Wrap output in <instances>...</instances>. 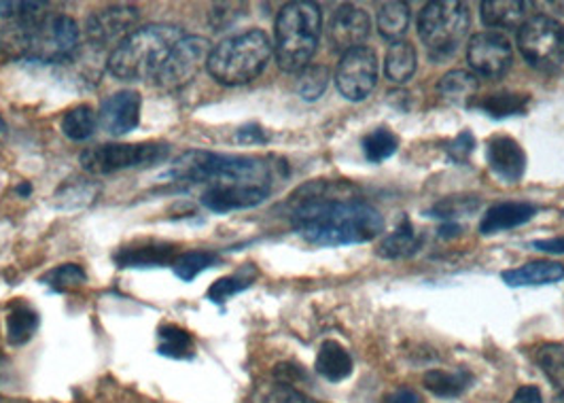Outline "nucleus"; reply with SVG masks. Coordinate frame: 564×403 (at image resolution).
Instances as JSON below:
<instances>
[{
	"label": "nucleus",
	"instance_id": "f257e3e1",
	"mask_svg": "<svg viewBox=\"0 0 564 403\" xmlns=\"http://www.w3.org/2000/svg\"><path fill=\"white\" fill-rule=\"evenodd\" d=\"M291 226L316 247L364 244L384 231L380 210L350 185L314 181L293 196Z\"/></svg>",
	"mask_w": 564,
	"mask_h": 403
},
{
	"label": "nucleus",
	"instance_id": "f03ea898",
	"mask_svg": "<svg viewBox=\"0 0 564 403\" xmlns=\"http://www.w3.org/2000/svg\"><path fill=\"white\" fill-rule=\"evenodd\" d=\"M282 164L253 155H226L213 151H189L181 155L166 176L204 189H274Z\"/></svg>",
	"mask_w": 564,
	"mask_h": 403
},
{
	"label": "nucleus",
	"instance_id": "7ed1b4c3",
	"mask_svg": "<svg viewBox=\"0 0 564 403\" xmlns=\"http://www.w3.org/2000/svg\"><path fill=\"white\" fill-rule=\"evenodd\" d=\"M185 34L176 26L151 24L123 39L107 59L109 70L119 81L155 79L160 68Z\"/></svg>",
	"mask_w": 564,
	"mask_h": 403
},
{
	"label": "nucleus",
	"instance_id": "20e7f679",
	"mask_svg": "<svg viewBox=\"0 0 564 403\" xmlns=\"http://www.w3.org/2000/svg\"><path fill=\"white\" fill-rule=\"evenodd\" d=\"M323 13L316 2L295 0L284 4L274 29V56L284 73H297L316 54Z\"/></svg>",
	"mask_w": 564,
	"mask_h": 403
},
{
	"label": "nucleus",
	"instance_id": "39448f33",
	"mask_svg": "<svg viewBox=\"0 0 564 403\" xmlns=\"http://www.w3.org/2000/svg\"><path fill=\"white\" fill-rule=\"evenodd\" d=\"M272 54L274 45L263 30H247L215 45L206 68L217 84L245 86L265 70Z\"/></svg>",
	"mask_w": 564,
	"mask_h": 403
},
{
	"label": "nucleus",
	"instance_id": "423d86ee",
	"mask_svg": "<svg viewBox=\"0 0 564 403\" xmlns=\"http://www.w3.org/2000/svg\"><path fill=\"white\" fill-rule=\"evenodd\" d=\"M471 24L465 2L440 0L424 4L419 15V36L433 59L451 58Z\"/></svg>",
	"mask_w": 564,
	"mask_h": 403
},
{
	"label": "nucleus",
	"instance_id": "0eeeda50",
	"mask_svg": "<svg viewBox=\"0 0 564 403\" xmlns=\"http://www.w3.org/2000/svg\"><path fill=\"white\" fill-rule=\"evenodd\" d=\"M79 26L64 13H47L30 32V62H70L79 50Z\"/></svg>",
	"mask_w": 564,
	"mask_h": 403
},
{
	"label": "nucleus",
	"instance_id": "6e6552de",
	"mask_svg": "<svg viewBox=\"0 0 564 403\" xmlns=\"http://www.w3.org/2000/svg\"><path fill=\"white\" fill-rule=\"evenodd\" d=\"M518 50L539 70L564 66V26L550 15H535L518 29Z\"/></svg>",
	"mask_w": 564,
	"mask_h": 403
},
{
	"label": "nucleus",
	"instance_id": "1a4fd4ad",
	"mask_svg": "<svg viewBox=\"0 0 564 403\" xmlns=\"http://www.w3.org/2000/svg\"><path fill=\"white\" fill-rule=\"evenodd\" d=\"M169 146L158 143L102 144L82 153V166L89 174H113L166 160Z\"/></svg>",
	"mask_w": 564,
	"mask_h": 403
},
{
	"label": "nucleus",
	"instance_id": "9d476101",
	"mask_svg": "<svg viewBox=\"0 0 564 403\" xmlns=\"http://www.w3.org/2000/svg\"><path fill=\"white\" fill-rule=\"evenodd\" d=\"M213 45L208 39L204 36H183L174 50L170 52L169 58L164 62V66L158 73V86L166 91H178L185 86H189L199 70L204 66H208Z\"/></svg>",
	"mask_w": 564,
	"mask_h": 403
},
{
	"label": "nucleus",
	"instance_id": "9b49d317",
	"mask_svg": "<svg viewBox=\"0 0 564 403\" xmlns=\"http://www.w3.org/2000/svg\"><path fill=\"white\" fill-rule=\"evenodd\" d=\"M378 54L364 45L341 56L336 70V86L346 100L361 102L378 84Z\"/></svg>",
	"mask_w": 564,
	"mask_h": 403
},
{
	"label": "nucleus",
	"instance_id": "f8f14e48",
	"mask_svg": "<svg viewBox=\"0 0 564 403\" xmlns=\"http://www.w3.org/2000/svg\"><path fill=\"white\" fill-rule=\"evenodd\" d=\"M139 22V11L128 4H113L96 11L85 26V34L94 47H117L123 39H128Z\"/></svg>",
	"mask_w": 564,
	"mask_h": 403
},
{
	"label": "nucleus",
	"instance_id": "ddd939ff",
	"mask_svg": "<svg viewBox=\"0 0 564 403\" xmlns=\"http://www.w3.org/2000/svg\"><path fill=\"white\" fill-rule=\"evenodd\" d=\"M467 59L476 75L499 79L503 77L513 62V52L508 39L501 32H480L471 36L467 45Z\"/></svg>",
	"mask_w": 564,
	"mask_h": 403
},
{
	"label": "nucleus",
	"instance_id": "4468645a",
	"mask_svg": "<svg viewBox=\"0 0 564 403\" xmlns=\"http://www.w3.org/2000/svg\"><path fill=\"white\" fill-rule=\"evenodd\" d=\"M141 94L134 89H121L102 100L98 121L111 137L132 132L141 121Z\"/></svg>",
	"mask_w": 564,
	"mask_h": 403
},
{
	"label": "nucleus",
	"instance_id": "2eb2a0df",
	"mask_svg": "<svg viewBox=\"0 0 564 403\" xmlns=\"http://www.w3.org/2000/svg\"><path fill=\"white\" fill-rule=\"evenodd\" d=\"M371 32V22L364 9L355 4H341L329 22V43L336 52H352L364 47Z\"/></svg>",
	"mask_w": 564,
	"mask_h": 403
},
{
	"label": "nucleus",
	"instance_id": "dca6fc26",
	"mask_svg": "<svg viewBox=\"0 0 564 403\" xmlns=\"http://www.w3.org/2000/svg\"><path fill=\"white\" fill-rule=\"evenodd\" d=\"M486 160L492 174L506 183H518L527 171V153L511 137H495L486 149Z\"/></svg>",
	"mask_w": 564,
	"mask_h": 403
},
{
	"label": "nucleus",
	"instance_id": "f3484780",
	"mask_svg": "<svg viewBox=\"0 0 564 403\" xmlns=\"http://www.w3.org/2000/svg\"><path fill=\"white\" fill-rule=\"evenodd\" d=\"M535 215L536 206L531 202H501V204H495L481 217L480 233L481 236H492V233L513 230V228L524 226L531 219H535Z\"/></svg>",
	"mask_w": 564,
	"mask_h": 403
},
{
	"label": "nucleus",
	"instance_id": "a211bd4d",
	"mask_svg": "<svg viewBox=\"0 0 564 403\" xmlns=\"http://www.w3.org/2000/svg\"><path fill=\"white\" fill-rule=\"evenodd\" d=\"M503 283L509 287H541L554 285L564 279V265L558 261H531L520 268L506 270L501 274Z\"/></svg>",
	"mask_w": 564,
	"mask_h": 403
},
{
	"label": "nucleus",
	"instance_id": "6ab92c4d",
	"mask_svg": "<svg viewBox=\"0 0 564 403\" xmlns=\"http://www.w3.org/2000/svg\"><path fill=\"white\" fill-rule=\"evenodd\" d=\"M531 2L522 0H486L481 2V22L488 29H520L527 22Z\"/></svg>",
	"mask_w": 564,
	"mask_h": 403
},
{
	"label": "nucleus",
	"instance_id": "aec40b11",
	"mask_svg": "<svg viewBox=\"0 0 564 403\" xmlns=\"http://www.w3.org/2000/svg\"><path fill=\"white\" fill-rule=\"evenodd\" d=\"M352 357L350 352L334 340H327L321 346L318 355H316V372L327 378L329 382H341L348 375L352 374Z\"/></svg>",
	"mask_w": 564,
	"mask_h": 403
},
{
	"label": "nucleus",
	"instance_id": "412c9836",
	"mask_svg": "<svg viewBox=\"0 0 564 403\" xmlns=\"http://www.w3.org/2000/svg\"><path fill=\"white\" fill-rule=\"evenodd\" d=\"M478 89H480L478 77L467 70H451L437 84L440 96L456 107H471V100L476 98Z\"/></svg>",
	"mask_w": 564,
	"mask_h": 403
},
{
	"label": "nucleus",
	"instance_id": "4be33fe9",
	"mask_svg": "<svg viewBox=\"0 0 564 403\" xmlns=\"http://www.w3.org/2000/svg\"><path fill=\"white\" fill-rule=\"evenodd\" d=\"M423 240L414 230L410 219H403L401 226L397 228L395 233L387 236L382 240V244L378 247V255L384 260H401V258H410L412 253H416L421 249Z\"/></svg>",
	"mask_w": 564,
	"mask_h": 403
},
{
	"label": "nucleus",
	"instance_id": "5701e85b",
	"mask_svg": "<svg viewBox=\"0 0 564 403\" xmlns=\"http://www.w3.org/2000/svg\"><path fill=\"white\" fill-rule=\"evenodd\" d=\"M426 391H431L437 397H458L463 395L469 384L474 382V375L467 370H429L423 378Z\"/></svg>",
	"mask_w": 564,
	"mask_h": 403
},
{
	"label": "nucleus",
	"instance_id": "b1692460",
	"mask_svg": "<svg viewBox=\"0 0 564 403\" xmlns=\"http://www.w3.org/2000/svg\"><path fill=\"white\" fill-rule=\"evenodd\" d=\"M531 105L529 94H516V91H499L481 98L478 109L492 119H506V117L524 116Z\"/></svg>",
	"mask_w": 564,
	"mask_h": 403
},
{
	"label": "nucleus",
	"instance_id": "393cba45",
	"mask_svg": "<svg viewBox=\"0 0 564 403\" xmlns=\"http://www.w3.org/2000/svg\"><path fill=\"white\" fill-rule=\"evenodd\" d=\"M416 50L405 43V41H395L391 47H389V54H387V62H384V70H387V77L393 81V84H405L414 77L416 73Z\"/></svg>",
	"mask_w": 564,
	"mask_h": 403
},
{
	"label": "nucleus",
	"instance_id": "a878e982",
	"mask_svg": "<svg viewBox=\"0 0 564 403\" xmlns=\"http://www.w3.org/2000/svg\"><path fill=\"white\" fill-rule=\"evenodd\" d=\"M376 24L384 39H391L395 43L397 39H401L410 29V7L399 0L380 4Z\"/></svg>",
	"mask_w": 564,
	"mask_h": 403
},
{
	"label": "nucleus",
	"instance_id": "bb28decb",
	"mask_svg": "<svg viewBox=\"0 0 564 403\" xmlns=\"http://www.w3.org/2000/svg\"><path fill=\"white\" fill-rule=\"evenodd\" d=\"M115 261L121 268H151V265H164L174 261V249L169 244L160 247H137V249H123L115 255Z\"/></svg>",
	"mask_w": 564,
	"mask_h": 403
},
{
	"label": "nucleus",
	"instance_id": "cd10ccee",
	"mask_svg": "<svg viewBox=\"0 0 564 403\" xmlns=\"http://www.w3.org/2000/svg\"><path fill=\"white\" fill-rule=\"evenodd\" d=\"M36 325H39V317H36V313L30 308L29 304H24V302L15 304L9 311V317H7L9 342L15 346L26 345L30 338L34 336Z\"/></svg>",
	"mask_w": 564,
	"mask_h": 403
},
{
	"label": "nucleus",
	"instance_id": "c85d7f7f",
	"mask_svg": "<svg viewBox=\"0 0 564 403\" xmlns=\"http://www.w3.org/2000/svg\"><path fill=\"white\" fill-rule=\"evenodd\" d=\"M257 279V270L251 263H247L245 268H240L238 272L229 274L226 279H219L213 287L208 288V299L213 304H226L229 297H234L236 293L251 287Z\"/></svg>",
	"mask_w": 564,
	"mask_h": 403
},
{
	"label": "nucleus",
	"instance_id": "c756f323",
	"mask_svg": "<svg viewBox=\"0 0 564 403\" xmlns=\"http://www.w3.org/2000/svg\"><path fill=\"white\" fill-rule=\"evenodd\" d=\"M361 146H364L367 162L380 164V162L389 160L391 155H395L397 149H399V137L389 128H376L364 137Z\"/></svg>",
	"mask_w": 564,
	"mask_h": 403
},
{
	"label": "nucleus",
	"instance_id": "7c9ffc66",
	"mask_svg": "<svg viewBox=\"0 0 564 403\" xmlns=\"http://www.w3.org/2000/svg\"><path fill=\"white\" fill-rule=\"evenodd\" d=\"M96 126H98V116L87 105H79V107L70 109L62 119V132L70 141H87L94 134Z\"/></svg>",
	"mask_w": 564,
	"mask_h": 403
},
{
	"label": "nucleus",
	"instance_id": "2f4dec72",
	"mask_svg": "<svg viewBox=\"0 0 564 403\" xmlns=\"http://www.w3.org/2000/svg\"><path fill=\"white\" fill-rule=\"evenodd\" d=\"M217 261H219V255L213 251H187V253L174 258L172 270L181 281L192 283L198 274L213 268Z\"/></svg>",
	"mask_w": 564,
	"mask_h": 403
},
{
	"label": "nucleus",
	"instance_id": "473e14b6",
	"mask_svg": "<svg viewBox=\"0 0 564 403\" xmlns=\"http://www.w3.org/2000/svg\"><path fill=\"white\" fill-rule=\"evenodd\" d=\"M158 350L170 359H187L194 355V340L185 329L176 325H166L160 329Z\"/></svg>",
	"mask_w": 564,
	"mask_h": 403
},
{
	"label": "nucleus",
	"instance_id": "72a5a7b5",
	"mask_svg": "<svg viewBox=\"0 0 564 403\" xmlns=\"http://www.w3.org/2000/svg\"><path fill=\"white\" fill-rule=\"evenodd\" d=\"M329 79H332V73L327 66L311 64L297 77V94L308 102L318 100L329 86Z\"/></svg>",
	"mask_w": 564,
	"mask_h": 403
},
{
	"label": "nucleus",
	"instance_id": "f704fd0d",
	"mask_svg": "<svg viewBox=\"0 0 564 403\" xmlns=\"http://www.w3.org/2000/svg\"><path fill=\"white\" fill-rule=\"evenodd\" d=\"M481 202L478 198H446V200L437 202L435 206H431V210H426L429 217L433 219H444L446 224H454L460 217H469L480 208Z\"/></svg>",
	"mask_w": 564,
	"mask_h": 403
},
{
	"label": "nucleus",
	"instance_id": "c9c22d12",
	"mask_svg": "<svg viewBox=\"0 0 564 403\" xmlns=\"http://www.w3.org/2000/svg\"><path fill=\"white\" fill-rule=\"evenodd\" d=\"M536 363L556 389L564 391V345H545L536 350Z\"/></svg>",
	"mask_w": 564,
	"mask_h": 403
},
{
	"label": "nucleus",
	"instance_id": "e433bc0d",
	"mask_svg": "<svg viewBox=\"0 0 564 403\" xmlns=\"http://www.w3.org/2000/svg\"><path fill=\"white\" fill-rule=\"evenodd\" d=\"M43 281L54 291H75L84 287L85 272L77 263H64V265H57L56 270H52Z\"/></svg>",
	"mask_w": 564,
	"mask_h": 403
},
{
	"label": "nucleus",
	"instance_id": "4c0bfd02",
	"mask_svg": "<svg viewBox=\"0 0 564 403\" xmlns=\"http://www.w3.org/2000/svg\"><path fill=\"white\" fill-rule=\"evenodd\" d=\"M474 151H476V139L469 130H463L458 137L452 139L451 143H446V153L454 164L469 162Z\"/></svg>",
	"mask_w": 564,
	"mask_h": 403
},
{
	"label": "nucleus",
	"instance_id": "58836bf2",
	"mask_svg": "<svg viewBox=\"0 0 564 403\" xmlns=\"http://www.w3.org/2000/svg\"><path fill=\"white\" fill-rule=\"evenodd\" d=\"M236 141L242 144H265L270 141V137L259 123H247L236 132Z\"/></svg>",
	"mask_w": 564,
	"mask_h": 403
},
{
	"label": "nucleus",
	"instance_id": "ea45409f",
	"mask_svg": "<svg viewBox=\"0 0 564 403\" xmlns=\"http://www.w3.org/2000/svg\"><path fill=\"white\" fill-rule=\"evenodd\" d=\"M274 400H276V403H318L314 402V400H311L308 395L300 393L297 389H293V386H286V384H279V386H276Z\"/></svg>",
	"mask_w": 564,
	"mask_h": 403
},
{
	"label": "nucleus",
	"instance_id": "a19ab883",
	"mask_svg": "<svg viewBox=\"0 0 564 403\" xmlns=\"http://www.w3.org/2000/svg\"><path fill=\"white\" fill-rule=\"evenodd\" d=\"M533 249L543 251V253H554V255H564V236L558 238H547V240H535Z\"/></svg>",
	"mask_w": 564,
	"mask_h": 403
},
{
	"label": "nucleus",
	"instance_id": "79ce46f5",
	"mask_svg": "<svg viewBox=\"0 0 564 403\" xmlns=\"http://www.w3.org/2000/svg\"><path fill=\"white\" fill-rule=\"evenodd\" d=\"M509 403H543V395L536 386H520Z\"/></svg>",
	"mask_w": 564,
	"mask_h": 403
},
{
	"label": "nucleus",
	"instance_id": "37998d69",
	"mask_svg": "<svg viewBox=\"0 0 564 403\" xmlns=\"http://www.w3.org/2000/svg\"><path fill=\"white\" fill-rule=\"evenodd\" d=\"M384 403H423L421 402V397H419V393L416 391H412V389H397L393 391Z\"/></svg>",
	"mask_w": 564,
	"mask_h": 403
},
{
	"label": "nucleus",
	"instance_id": "c03bdc74",
	"mask_svg": "<svg viewBox=\"0 0 564 403\" xmlns=\"http://www.w3.org/2000/svg\"><path fill=\"white\" fill-rule=\"evenodd\" d=\"M22 196H29L30 192H32V187L30 185H20V189H18Z\"/></svg>",
	"mask_w": 564,
	"mask_h": 403
},
{
	"label": "nucleus",
	"instance_id": "a18cd8bd",
	"mask_svg": "<svg viewBox=\"0 0 564 403\" xmlns=\"http://www.w3.org/2000/svg\"><path fill=\"white\" fill-rule=\"evenodd\" d=\"M554 403H564V391L558 395V397H556V400H554Z\"/></svg>",
	"mask_w": 564,
	"mask_h": 403
},
{
	"label": "nucleus",
	"instance_id": "49530a36",
	"mask_svg": "<svg viewBox=\"0 0 564 403\" xmlns=\"http://www.w3.org/2000/svg\"><path fill=\"white\" fill-rule=\"evenodd\" d=\"M0 132H4V121L0 119Z\"/></svg>",
	"mask_w": 564,
	"mask_h": 403
}]
</instances>
